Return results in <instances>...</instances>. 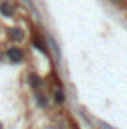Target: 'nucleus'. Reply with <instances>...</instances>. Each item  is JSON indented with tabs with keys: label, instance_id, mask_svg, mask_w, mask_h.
Here are the masks:
<instances>
[{
	"label": "nucleus",
	"instance_id": "f257e3e1",
	"mask_svg": "<svg viewBox=\"0 0 127 129\" xmlns=\"http://www.w3.org/2000/svg\"><path fill=\"white\" fill-rule=\"evenodd\" d=\"M8 58H10V62H13V64H19V62L24 60V51H21V49H17V47H11L10 51H8Z\"/></svg>",
	"mask_w": 127,
	"mask_h": 129
},
{
	"label": "nucleus",
	"instance_id": "f03ea898",
	"mask_svg": "<svg viewBox=\"0 0 127 129\" xmlns=\"http://www.w3.org/2000/svg\"><path fill=\"white\" fill-rule=\"evenodd\" d=\"M0 13H2L4 17H11L13 15V6L10 2H2L0 4Z\"/></svg>",
	"mask_w": 127,
	"mask_h": 129
},
{
	"label": "nucleus",
	"instance_id": "7ed1b4c3",
	"mask_svg": "<svg viewBox=\"0 0 127 129\" xmlns=\"http://www.w3.org/2000/svg\"><path fill=\"white\" fill-rule=\"evenodd\" d=\"M8 36H10L11 39H24V32L21 28H10L8 30Z\"/></svg>",
	"mask_w": 127,
	"mask_h": 129
},
{
	"label": "nucleus",
	"instance_id": "20e7f679",
	"mask_svg": "<svg viewBox=\"0 0 127 129\" xmlns=\"http://www.w3.org/2000/svg\"><path fill=\"white\" fill-rule=\"evenodd\" d=\"M32 43H34V47H36V49H39L41 52H45V54H47V47H45V43L39 39V36H34V38H32Z\"/></svg>",
	"mask_w": 127,
	"mask_h": 129
},
{
	"label": "nucleus",
	"instance_id": "39448f33",
	"mask_svg": "<svg viewBox=\"0 0 127 129\" xmlns=\"http://www.w3.org/2000/svg\"><path fill=\"white\" fill-rule=\"evenodd\" d=\"M28 81H30V86H32V88H39V86H41V79H39L36 73H30Z\"/></svg>",
	"mask_w": 127,
	"mask_h": 129
},
{
	"label": "nucleus",
	"instance_id": "423d86ee",
	"mask_svg": "<svg viewBox=\"0 0 127 129\" xmlns=\"http://www.w3.org/2000/svg\"><path fill=\"white\" fill-rule=\"evenodd\" d=\"M54 99H56V103H64V101H65V95H64V92H62V90H58V92L54 94Z\"/></svg>",
	"mask_w": 127,
	"mask_h": 129
},
{
	"label": "nucleus",
	"instance_id": "0eeeda50",
	"mask_svg": "<svg viewBox=\"0 0 127 129\" xmlns=\"http://www.w3.org/2000/svg\"><path fill=\"white\" fill-rule=\"evenodd\" d=\"M37 105H39V107H43V109L47 107V99H45V95H37Z\"/></svg>",
	"mask_w": 127,
	"mask_h": 129
},
{
	"label": "nucleus",
	"instance_id": "6e6552de",
	"mask_svg": "<svg viewBox=\"0 0 127 129\" xmlns=\"http://www.w3.org/2000/svg\"><path fill=\"white\" fill-rule=\"evenodd\" d=\"M0 129H2V123H0Z\"/></svg>",
	"mask_w": 127,
	"mask_h": 129
}]
</instances>
